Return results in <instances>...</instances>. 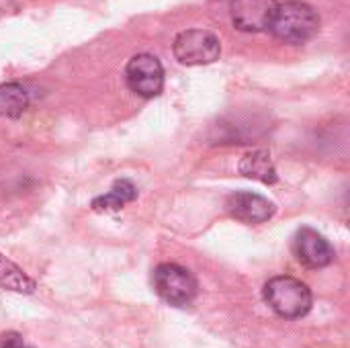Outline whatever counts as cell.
Instances as JSON below:
<instances>
[{
  "mask_svg": "<svg viewBox=\"0 0 350 348\" xmlns=\"http://www.w3.org/2000/svg\"><path fill=\"white\" fill-rule=\"evenodd\" d=\"M271 35L283 43H306L320 31V16L308 2L287 0L277 2L269 29Z\"/></svg>",
  "mask_w": 350,
  "mask_h": 348,
  "instance_id": "cell-1",
  "label": "cell"
},
{
  "mask_svg": "<svg viewBox=\"0 0 350 348\" xmlns=\"http://www.w3.org/2000/svg\"><path fill=\"white\" fill-rule=\"evenodd\" d=\"M262 299L283 320H299L308 316L314 306L310 287L289 275L273 277L262 289Z\"/></svg>",
  "mask_w": 350,
  "mask_h": 348,
  "instance_id": "cell-2",
  "label": "cell"
},
{
  "mask_svg": "<svg viewBox=\"0 0 350 348\" xmlns=\"http://www.w3.org/2000/svg\"><path fill=\"white\" fill-rule=\"evenodd\" d=\"M154 289L162 302L174 308L191 306L199 295V283L195 275L174 263H162L154 269L152 275Z\"/></svg>",
  "mask_w": 350,
  "mask_h": 348,
  "instance_id": "cell-3",
  "label": "cell"
},
{
  "mask_svg": "<svg viewBox=\"0 0 350 348\" xmlns=\"http://www.w3.org/2000/svg\"><path fill=\"white\" fill-rule=\"evenodd\" d=\"M172 53L183 66H207L219 59V37L205 29L180 31L172 41Z\"/></svg>",
  "mask_w": 350,
  "mask_h": 348,
  "instance_id": "cell-4",
  "label": "cell"
},
{
  "mask_svg": "<svg viewBox=\"0 0 350 348\" xmlns=\"http://www.w3.org/2000/svg\"><path fill=\"white\" fill-rule=\"evenodd\" d=\"M125 80L131 92L142 98H154L164 88V68L152 53H137L125 66Z\"/></svg>",
  "mask_w": 350,
  "mask_h": 348,
  "instance_id": "cell-5",
  "label": "cell"
},
{
  "mask_svg": "<svg viewBox=\"0 0 350 348\" xmlns=\"http://www.w3.org/2000/svg\"><path fill=\"white\" fill-rule=\"evenodd\" d=\"M226 211L242 224L258 226V224L269 222L275 215L277 207L273 201H269L267 197H262L258 193L238 191L226 199Z\"/></svg>",
  "mask_w": 350,
  "mask_h": 348,
  "instance_id": "cell-6",
  "label": "cell"
},
{
  "mask_svg": "<svg viewBox=\"0 0 350 348\" xmlns=\"http://www.w3.org/2000/svg\"><path fill=\"white\" fill-rule=\"evenodd\" d=\"M293 254L308 269H324L334 263L332 244L316 230L301 228L293 238Z\"/></svg>",
  "mask_w": 350,
  "mask_h": 348,
  "instance_id": "cell-7",
  "label": "cell"
},
{
  "mask_svg": "<svg viewBox=\"0 0 350 348\" xmlns=\"http://www.w3.org/2000/svg\"><path fill=\"white\" fill-rule=\"evenodd\" d=\"M277 0H232L230 14L238 31L260 33L267 31L275 12Z\"/></svg>",
  "mask_w": 350,
  "mask_h": 348,
  "instance_id": "cell-8",
  "label": "cell"
},
{
  "mask_svg": "<svg viewBox=\"0 0 350 348\" xmlns=\"http://www.w3.org/2000/svg\"><path fill=\"white\" fill-rule=\"evenodd\" d=\"M238 170H240V174H244V176H248L252 180H260L265 185H275L279 180L275 162H273V158H271V154L267 150L248 152L240 160Z\"/></svg>",
  "mask_w": 350,
  "mask_h": 348,
  "instance_id": "cell-9",
  "label": "cell"
},
{
  "mask_svg": "<svg viewBox=\"0 0 350 348\" xmlns=\"http://www.w3.org/2000/svg\"><path fill=\"white\" fill-rule=\"evenodd\" d=\"M135 199H137L135 185L131 180H127V178H119V180L113 183L109 193L94 197L90 207L94 211H119V209H123L127 203H131Z\"/></svg>",
  "mask_w": 350,
  "mask_h": 348,
  "instance_id": "cell-10",
  "label": "cell"
},
{
  "mask_svg": "<svg viewBox=\"0 0 350 348\" xmlns=\"http://www.w3.org/2000/svg\"><path fill=\"white\" fill-rule=\"evenodd\" d=\"M31 105V96L27 88L18 82L0 84V117L18 119Z\"/></svg>",
  "mask_w": 350,
  "mask_h": 348,
  "instance_id": "cell-11",
  "label": "cell"
},
{
  "mask_svg": "<svg viewBox=\"0 0 350 348\" xmlns=\"http://www.w3.org/2000/svg\"><path fill=\"white\" fill-rule=\"evenodd\" d=\"M0 287L6 291L23 293V295H31L37 289L35 281L21 267L8 260L4 254H0Z\"/></svg>",
  "mask_w": 350,
  "mask_h": 348,
  "instance_id": "cell-12",
  "label": "cell"
},
{
  "mask_svg": "<svg viewBox=\"0 0 350 348\" xmlns=\"http://www.w3.org/2000/svg\"><path fill=\"white\" fill-rule=\"evenodd\" d=\"M0 348H33L18 332H2L0 334Z\"/></svg>",
  "mask_w": 350,
  "mask_h": 348,
  "instance_id": "cell-13",
  "label": "cell"
}]
</instances>
